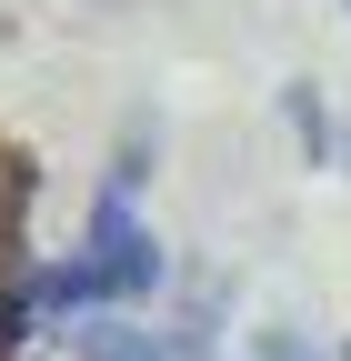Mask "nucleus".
<instances>
[{"label": "nucleus", "mask_w": 351, "mask_h": 361, "mask_svg": "<svg viewBox=\"0 0 351 361\" xmlns=\"http://www.w3.org/2000/svg\"><path fill=\"white\" fill-rule=\"evenodd\" d=\"M141 161H121L111 180H101V201H91V231H80V251L70 261H51V271H30V301L40 311H121V301H151L161 291V241H151V221H141Z\"/></svg>", "instance_id": "f257e3e1"}, {"label": "nucleus", "mask_w": 351, "mask_h": 361, "mask_svg": "<svg viewBox=\"0 0 351 361\" xmlns=\"http://www.w3.org/2000/svg\"><path fill=\"white\" fill-rule=\"evenodd\" d=\"M80 361H161V331L121 322V311H101L91 331H80Z\"/></svg>", "instance_id": "f03ea898"}]
</instances>
